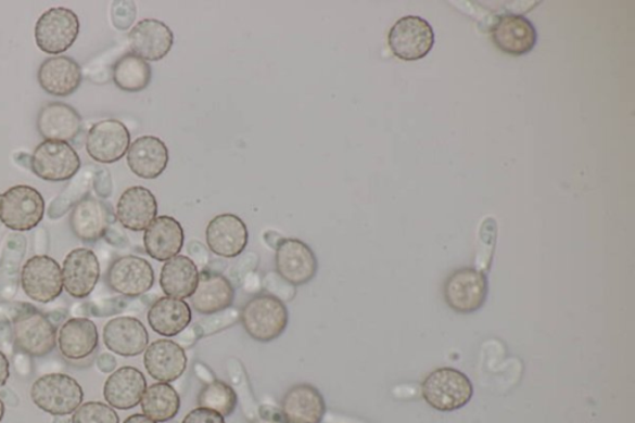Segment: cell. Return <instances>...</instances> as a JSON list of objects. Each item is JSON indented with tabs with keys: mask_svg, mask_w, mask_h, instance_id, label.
Masks as SVG:
<instances>
[{
	"mask_svg": "<svg viewBox=\"0 0 635 423\" xmlns=\"http://www.w3.org/2000/svg\"><path fill=\"white\" fill-rule=\"evenodd\" d=\"M124 423H156V422L150 418H147L145 414L136 413V414H132V416H129L128 419H126Z\"/></svg>",
	"mask_w": 635,
	"mask_h": 423,
	"instance_id": "obj_38",
	"label": "cell"
},
{
	"mask_svg": "<svg viewBox=\"0 0 635 423\" xmlns=\"http://www.w3.org/2000/svg\"><path fill=\"white\" fill-rule=\"evenodd\" d=\"M13 335L16 348L35 358L48 356L58 343L55 325L34 308L22 310L14 318Z\"/></svg>",
	"mask_w": 635,
	"mask_h": 423,
	"instance_id": "obj_7",
	"label": "cell"
},
{
	"mask_svg": "<svg viewBox=\"0 0 635 423\" xmlns=\"http://www.w3.org/2000/svg\"><path fill=\"white\" fill-rule=\"evenodd\" d=\"M40 88L51 97H72L82 82L81 66L68 56H52L38 70Z\"/></svg>",
	"mask_w": 635,
	"mask_h": 423,
	"instance_id": "obj_21",
	"label": "cell"
},
{
	"mask_svg": "<svg viewBox=\"0 0 635 423\" xmlns=\"http://www.w3.org/2000/svg\"><path fill=\"white\" fill-rule=\"evenodd\" d=\"M434 31L428 21L417 15L398 20L389 33V47L404 62H416L431 53Z\"/></svg>",
	"mask_w": 635,
	"mask_h": 423,
	"instance_id": "obj_8",
	"label": "cell"
},
{
	"mask_svg": "<svg viewBox=\"0 0 635 423\" xmlns=\"http://www.w3.org/2000/svg\"><path fill=\"white\" fill-rule=\"evenodd\" d=\"M169 163V151L161 138L143 136L129 145L127 164L138 178L152 180L160 178Z\"/></svg>",
	"mask_w": 635,
	"mask_h": 423,
	"instance_id": "obj_20",
	"label": "cell"
},
{
	"mask_svg": "<svg viewBox=\"0 0 635 423\" xmlns=\"http://www.w3.org/2000/svg\"><path fill=\"white\" fill-rule=\"evenodd\" d=\"M132 53L145 62H160L170 53L174 33L167 24L156 20L137 23L128 36Z\"/></svg>",
	"mask_w": 635,
	"mask_h": 423,
	"instance_id": "obj_17",
	"label": "cell"
},
{
	"mask_svg": "<svg viewBox=\"0 0 635 423\" xmlns=\"http://www.w3.org/2000/svg\"><path fill=\"white\" fill-rule=\"evenodd\" d=\"M116 214L125 229L135 232L145 231L158 215V202L150 189L128 188L119 197Z\"/></svg>",
	"mask_w": 635,
	"mask_h": 423,
	"instance_id": "obj_22",
	"label": "cell"
},
{
	"mask_svg": "<svg viewBox=\"0 0 635 423\" xmlns=\"http://www.w3.org/2000/svg\"><path fill=\"white\" fill-rule=\"evenodd\" d=\"M30 397L35 405L52 416H67L84 401V390L76 380L66 374H48L31 386Z\"/></svg>",
	"mask_w": 635,
	"mask_h": 423,
	"instance_id": "obj_3",
	"label": "cell"
},
{
	"mask_svg": "<svg viewBox=\"0 0 635 423\" xmlns=\"http://www.w3.org/2000/svg\"><path fill=\"white\" fill-rule=\"evenodd\" d=\"M494 44L503 53L521 56L530 53L537 41V33L526 16L519 14L501 15L492 29Z\"/></svg>",
	"mask_w": 635,
	"mask_h": 423,
	"instance_id": "obj_18",
	"label": "cell"
},
{
	"mask_svg": "<svg viewBox=\"0 0 635 423\" xmlns=\"http://www.w3.org/2000/svg\"><path fill=\"white\" fill-rule=\"evenodd\" d=\"M488 293V278L474 267H462L452 272L443 284V297L458 315L478 312L485 305Z\"/></svg>",
	"mask_w": 635,
	"mask_h": 423,
	"instance_id": "obj_4",
	"label": "cell"
},
{
	"mask_svg": "<svg viewBox=\"0 0 635 423\" xmlns=\"http://www.w3.org/2000/svg\"><path fill=\"white\" fill-rule=\"evenodd\" d=\"M147 418L156 423L168 422L180 410V396L176 388L167 383L153 384L147 388L141 401Z\"/></svg>",
	"mask_w": 635,
	"mask_h": 423,
	"instance_id": "obj_33",
	"label": "cell"
},
{
	"mask_svg": "<svg viewBox=\"0 0 635 423\" xmlns=\"http://www.w3.org/2000/svg\"><path fill=\"white\" fill-rule=\"evenodd\" d=\"M73 423H119L118 414L110 405L91 401L80 406L73 416Z\"/></svg>",
	"mask_w": 635,
	"mask_h": 423,
	"instance_id": "obj_35",
	"label": "cell"
},
{
	"mask_svg": "<svg viewBox=\"0 0 635 423\" xmlns=\"http://www.w3.org/2000/svg\"><path fill=\"white\" fill-rule=\"evenodd\" d=\"M326 410L323 395L310 384L292 386L281 402L284 423H320L325 419Z\"/></svg>",
	"mask_w": 635,
	"mask_h": 423,
	"instance_id": "obj_23",
	"label": "cell"
},
{
	"mask_svg": "<svg viewBox=\"0 0 635 423\" xmlns=\"http://www.w3.org/2000/svg\"><path fill=\"white\" fill-rule=\"evenodd\" d=\"M11 366H9V360L5 357V354L0 350V387H3L9 376H11Z\"/></svg>",
	"mask_w": 635,
	"mask_h": 423,
	"instance_id": "obj_37",
	"label": "cell"
},
{
	"mask_svg": "<svg viewBox=\"0 0 635 423\" xmlns=\"http://www.w3.org/2000/svg\"><path fill=\"white\" fill-rule=\"evenodd\" d=\"M38 131L46 141L73 142L81 133L80 114L64 102H50L38 115Z\"/></svg>",
	"mask_w": 635,
	"mask_h": 423,
	"instance_id": "obj_19",
	"label": "cell"
},
{
	"mask_svg": "<svg viewBox=\"0 0 635 423\" xmlns=\"http://www.w3.org/2000/svg\"><path fill=\"white\" fill-rule=\"evenodd\" d=\"M186 234L181 223L168 215L156 218L144 232L145 253L155 261L167 262L185 246Z\"/></svg>",
	"mask_w": 635,
	"mask_h": 423,
	"instance_id": "obj_26",
	"label": "cell"
},
{
	"mask_svg": "<svg viewBox=\"0 0 635 423\" xmlns=\"http://www.w3.org/2000/svg\"><path fill=\"white\" fill-rule=\"evenodd\" d=\"M111 213L106 204L92 196L82 198L69 214V228L84 243H96L106 234Z\"/></svg>",
	"mask_w": 635,
	"mask_h": 423,
	"instance_id": "obj_28",
	"label": "cell"
},
{
	"mask_svg": "<svg viewBox=\"0 0 635 423\" xmlns=\"http://www.w3.org/2000/svg\"><path fill=\"white\" fill-rule=\"evenodd\" d=\"M191 308L186 300L163 297L148 310V323L162 336H176L185 332L191 322Z\"/></svg>",
	"mask_w": 635,
	"mask_h": 423,
	"instance_id": "obj_30",
	"label": "cell"
},
{
	"mask_svg": "<svg viewBox=\"0 0 635 423\" xmlns=\"http://www.w3.org/2000/svg\"><path fill=\"white\" fill-rule=\"evenodd\" d=\"M199 274L198 267L191 258L178 255L162 267L161 287L168 297L185 300L194 295Z\"/></svg>",
	"mask_w": 635,
	"mask_h": 423,
	"instance_id": "obj_31",
	"label": "cell"
},
{
	"mask_svg": "<svg viewBox=\"0 0 635 423\" xmlns=\"http://www.w3.org/2000/svg\"><path fill=\"white\" fill-rule=\"evenodd\" d=\"M103 343L120 357L141 356L150 344V334L144 324L135 317H117L103 328Z\"/></svg>",
	"mask_w": 635,
	"mask_h": 423,
	"instance_id": "obj_16",
	"label": "cell"
},
{
	"mask_svg": "<svg viewBox=\"0 0 635 423\" xmlns=\"http://www.w3.org/2000/svg\"><path fill=\"white\" fill-rule=\"evenodd\" d=\"M188 358L185 348L173 341L153 342L144 352V367L154 380L161 383L176 382L187 370Z\"/></svg>",
	"mask_w": 635,
	"mask_h": 423,
	"instance_id": "obj_24",
	"label": "cell"
},
{
	"mask_svg": "<svg viewBox=\"0 0 635 423\" xmlns=\"http://www.w3.org/2000/svg\"><path fill=\"white\" fill-rule=\"evenodd\" d=\"M206 244L211 252L225 258L240 256L249 244V230L238 215H217L206 228Z\"/></svg>",
	"mask_w": 635,
	"mask_h": 423,
	"instance_id": "obj_15",
	"label": "cell"
},
{
	"mask_svg": "<svg viewBox=\"0 0 635 423\" xmlns=\"http://www.w3.org/2000/svg\"><path fill=\"white\" fill-rule=\"evenodd\" d=\"M4 412H5V406H4V402L2 401V399H0V422H2V420L4 418Z\"/></svg>",
	"mask_w": 635,
	"mask_h": 423,
	"instance_id": "obj_40",
	"label": "cell"
},
{
	"mask_svg": "<svg viewBox=\"0 0 635 423\" xmlns=\"http://www.w3.org/2000/svg\"><path fill=\"white\" fill-rule=\"evenodd\" d=\"M98 326L89 318H73L61 326L58 335L60 352L68 360H82L99 347Z\"/></svg>",
	"mask_w": 635,
	"mask_h": 423,
	"instance_id": "obj_29",
	"label": "cell"
},
{
	"mask_svg": "<svg viewBox=\"0 0 635 423\" xmlns=\"http://www.w3.org/2000/svg\"><path fill=\"white\" fill-rule=\"evenodd\" d=\"M81 168L80 155L69 143L43 141L31 155V170L47 181H66Z\"/></svg>",
	"mask_w": 635,
	"mask_h": 423,
	"instance_id": "obj_10",
	"label": "cell"
},
{
	"mask_svg": "<svg viewBox=\"0 0 635 423\" xmlns=\"http://www.w3.org/2000/svg\"><path fill=\"white\" fill-rule=\"evenodd\" d=\"M101 278L98 256L90 248H75L63 266L64 290L78 299L89 297Z\"/></svg>",
	"mask_w": 635,
	"mask_h": 423,
	"instance_id": "obj_14",
	"label": "cell"
},
{
	"mask_svg": "<svg viewBox=\"0 0 635 423\" xmlns=\"http://www.w3.org/2000/svg\"><path fill=\"white\" fill-rule=\"evenodd\" d=\"M21 284L31 300L50 304L64 291L63 269L50 256H34L23 266Z\"/></svg>",
	"mask_w": 635,
	"mask_h": 423,
	"instance_id": "obj_9",
	"label": "cell"
},
{
	"mask_svg": "<svg viewBox=\"0 0 635 423\" xmlns=\"http://www.w3.org/2000/svg\"><path fill=\"white\" fill-rule=\"evenodd\" d=\"M46 213V202L29 185H15L0 195V221L14 231H30L39 226Z\"/></svg>",
	"mask_w": 635,
	"mask_h": 423,
	"instance_id": "obj_6",
	"label": "cell"
},
{
	"mask_svg": "<svg viewBox=\"0 0 635 423\" xmlns=\"http://www.w3.org/2000/svg\"><path fill=\"white\" fill-rule=\"evenodd\" d=\"M80 27V20L73 11L67 8H51L35 24V41L46 54H64L74 46Z\"/></svg>",
	"mask_w": 635,
	"mask_h": 423,
	"instance_id": "obj_5",
	"label": "cell"
},
{
	"mask_svg": "<svg viewBox=\"0 0 635 423\" xmlns=\"http://www.w3.org/2000/svg\"><path fill=\"white\" fill-rule=\"evenodd\" d=\"M155 273L142 257L128 255L113 261L107 271V284L112 291L126 297H139L154 286Z\"/></svg>",
	"mask_w": 635,
	"mask_h": 423,
	"instance_id": "obj_12",
	"label": "cell"
},
{
	"mask_svg": "<svg viewBox=\"0 0 635 423\" xmlns=\"http://www.w3.org/2000/svg\"><path fill=\"white\" fill-rule=\"evenodd\" d=\"M234 290L225 275L216 272L199 274L198 287L190 297L191 308L199 315H216L233 305Z\"/></svg>",
	"mask_w": 635,
	"mask_h": 423,
	"instance_id": "obj_27",
	"label": "cell"
},
{
	"mask_svg": "<svg viewBox=\"0 0 635 423\" xmlns=\"http://www.w3.org/2000/svg\"><path fill=\"white\" fill-rule=\"evenodd\" d=\"M276 271L292 286H304L316 278L318 260L309 245L299 239H283L275 256Z\"/></svg>",
	"mask_w": 635,
	"mask_h": 423,
	"instance_id": "obj_11",
	"label": "cell"
},
{
	"mask_svg": "<svg viewBox=\"0 0 635 423\" xmlns=\"http://www.w3.org/2000/svg\"><path fill=\"white\" fill-rule=\"evenodd\" d=\"M181 423H226L225 418L216 411L198 408L190 411Z\"/></svg>",
	"mask_w": 635,
	"mask_h": 423,
	"instance_id": "obj_36",
	"label": "cell"
},
{
	"mask_svg": "<svg viewBox=\"0 0 635 423\" xmlns=\"http://www.w3.org/2000/svg\"><path fill=\"white\" fill-rule=\"evenodd\" d=\"M421 390L423 400L441 412L463 409L474 395L471 379L455 368L433 370L423 380Z\"/></svg>",
	"mask_w": 635,
	"mask_h": 423,
	"instance_id": "obj_2",
	"label": "cell"
},
{
	"mask_svg": "<svg viewBox=\"0 0 635 423\" xmlns=\"http://www.w3.org/2000/svg\"><path fill=\"white\" fill-rule=\"evenodd\" d=\"M252 423H284V421L269 419V418H259Z\"/></svg>",
	"mask_w": 635,
	"mask_h": 423,
	"instance_id": "obj_39",
	"label": "cell"
},
{
	"mask_svg": "<svg viewBox=\"0 0 635 423\" xmlns=\"http://www.w3.org/2000/svg\"><path fill=\"white\" fill-rule=\"evenodd\" d=\"M130 145V133L117 119H104L94 124L86 137V151L102 164H112L125 157Z\"/></svg>",
	"mask_w": 635,
	"mask_h": 423,
	"instance_id": "obj_13",
	"label": "cell"
},
{
	"mask_svg": "<svg viewBox=\"0 0 635 423\" xmlns=\"http://www.w3.org/2000/svg\"><path fill=\"white\" fill-rule=\"evenodd\" d=\"M240 321L252 339L269 343L284 333L290 315L281 298L269 293H259L242 307Z\"/></svg>",
	"mask_w": 635,
	"mask_h": 423,
	"instance_id": "obj_1",
	"label": "cell"
},
{
	"mask_svg": "<svg viewBox=\"0 0 635 423\" xmlns=\"http://www.w3.org/2000/svg\"><path fill=\"white\" fill-rule=\"evenodd\" d=\"M147 390V380L141 370L124 367L111 374L104 383V400L113 409L126 411L141 403Z\"/></svg>",
	"mask_w": 635,
	"mask_h": 423,
	"instance_id": "obj_25",
	"label": "cell"
},
{
	"mask_svg": "<svg viewBox=\"0 0 635 423\" xmlns=\"http://www.w3.org/2000/svg\"><path fill=\"white\" fill-rule=\"evenodd\" d=\"M198 405L200 408L213 410L224 418H229L237 410L238 395L230 385L215 380L202 388L198 396Z\"/></svg>",
	"mask_w": 635,
	"mask_h": 423,
	"instance_id": "obj_34",
	"label": "cell"
},
{
	"mask_svg": "<svg viewBox=\"0 0 635 423\" xmlns=\"http://www.w3.org/2000/svg\"><path fill=\"white\" fill-rule=\"evenodd\" d=\"M152 76L151 65L134 53L120 56L112 68L113 82L119 90L130 93L145 90Z\"/></svg>",
	"mask_w": 635,
	"mask_h": 423,
	"instance_id": "obj_32",
	"label": "cell"
}]
</instances>
